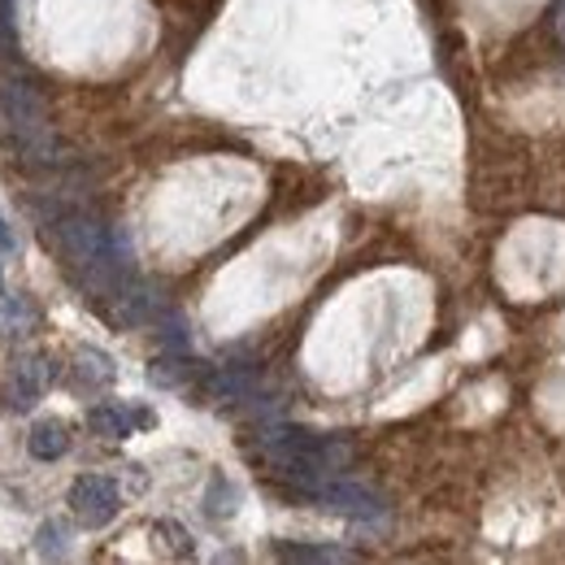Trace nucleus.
I'll return each instance as SVG.
<instances>
[{"mask_svg": "<svg viewBox=\"0 0 565 565\" xmlns=\"http://www.w3.org/2000/svg\"><path fill=\"white\" fill-rule=\"evenodd\" d=\"M257 448H262V461L279 479H291L305 495L313 492V488H322L327 479H335L353 461V448L344 439L313 435L305 426H266Z\"/></svg>", "mask_w": 565, "mask_h": 565, "instance_id": "obj_1", "label": "nucleus"}, {"mask_svg": "<svg viewBox=\"0 0 565 565\" xmlns=\"http://www.w3.org/2000/svg\"><path fill=\"white\" fill-rule=\"evenodd\" d=\"M57 248V257L71 266L74 275L83 279L87 291H114L122 287V253L109 226H100L92 213H62L49 231H44Z\"/></svg>", "mask_w": 565, "mask_h": 565, "instance_id": "obj_2", "label": "nucleus"}, {"mask_svg": "<svg viewBox=\"0 0 565 565\" xmlns=\"http://www.w3.org/2000/svg\"><path fill=\"white\" fill-rule=\"evenodd\" d=\"M118 504H122L118 479H109V475H83V479H74L71 509H74V518H78L87 531L109 526V522L118 518Z\"/></svg>", "mask_w": 565, "mask_h": 565, "instance_id": "obj_3", "label": "nucleus"}, {"mask_svg": "<svg viewBox=\"0 0 565 565\" xmlns=\"http://www.w3.org/2000/svg\"><path fill=\"white\" fill-rule=\"evenodd\" d=\"M309 500L327 504L331 513H344V518H383L387 513V500L374 492V488H361V483H344V479H327L322 488H313Z\"/></svg>", "mask_w": 565, "mask_h": 565, "instance_id": "obj_4", "label": "nucleus"}, {"mask_svg": "<svg viewBox=\"0 0 565 565\" xmlns=\"http://www.w3.org/2000/svg\"><path fill=\"white\" fill-rule=\"evenodd\" d=\"M57 379V361L49 353H22L13 356L9 370V392H13V409H31Z\"/></svg>", "mask_w": 565, "mask_h": 565, "instance_id": "obj_5", "label": "nucleus"}, {"mask_svg": "<svg viewBox=\"0 0 565 565\" xmlns=\"http://www.w3.org/2000/svg\"><path fill=\"white\" fill-rule=\"evenodd\" d=\"M136 423H148V414H136L131 405H92V414H87L92 435H100V439H127Z\"/></svg>", "mask_w": 565, "mask_h": 565, "instance_id": "obj_6", "label": "nucleus"}, {"mask_svg": "<svg viewBox=\"0 0 565 565\" xmlns=\"http://www.w3.org/2000/svg\"><path fill=\"white\" fill-rule=\"evenodd\" d=\"M26 448H31V457H35V461H57V457H66V452H71V426L57 423V418H44V423L31 426Z\"/></svg>", "mask_w": 565, "mask_h": 565, "instance_id": "obj_7", "label": "nucleus"}, {"mask_svg": "<svg viewBox=\"0 0 565 565\" xmlns=\"http://www.w3.org/2000/svg\"><path fill=\"white\" fill-rule=\"evenodd\" d=\"M109 383H114V361L100 349H78V356H74V387L78 392H100Z\"/></svg>", "mask_w": 565, "mask_h": 565, "instance_id": "obj_8", "label": "nucleus"}, {"mask_svg": "<svg viewBox=\"0 0 565 565\" xmlns=\"http://www.w3.org/2000/svg\"><path fill=\"white\" fill-rule=\"evenodd\" d=\"M35 327V313L22 296H0V335H26Z\"/></svg>", "mask_w": 565, "mask_h": 565, "instance_id": "obj_9", "label": "nucleus"}, {"mask_svg": "<svg viewBox=\"0 0 565 565\" xmlns=\"http://www.w3.org/2000/svg\"><path fill=\"white\" fill-rule=\"evenodd\" d=\"M279 557L287 562H349V553L331 548V544H279Z\"/></svg>", "mask_w": 565, "mask_h": 565, "instance_id": "obj_10", "label": "nucleus"}, {"mask_svg": "<svg viewBox=\"0 0 565 565\" xmlns=\"http://www.w3.org/2000/svg\"><path fill=\"white\" fill-rule=\"evenodd\" d=\"M35 553L40 557H66V526L62 522H44L35 535Z\"/></svg>", "mask_w": 565, "mask_h": 565, "instance_id": "obj_11", "label": "nucleus"}, {"mask_svg": "<svg viewBox=\"0 0 565 565\" xmlns=\"http://www.w3.org/2000/svg\"><path fill=\"white\" fill-rule=\"evenodd\" d=\"M235 488L226 483V479H213L210 483V495H205V509H210V518H226V513H235Z\"/></svg>", "mask_w": 565, "mask_h": 565, "instance_id": "obj_12", "label": "nucleus"}, {"mask_svg": "<svg viewBox=\"0 0 565 565\" xmlns=\"http://www.w3.org/2000/svg\"><path fill=\"white\" fill-rule=\"evenodd\" d=\"M18 57V26H13V0H0V62Z\"/></svg>", "mask_w": 565, "mask_h": 565, "instance_id": "obj_13", "label": "nucleus"}, {"mask_svg": "<svg viewBox=\"0 0 565 565\" xmlns=\"http://www.w3.org/2000/svg\"><path fill=\"white\" fill-rule=\"evenodd\" d=\"M0 253H18V239H13V231L4 226V217H0Z\"/></svg>", "mask_w": 565, "mask_h": 565, "instance_id": "obj_14", "label": "nucleus"}, {"mask_svg": "<svg viewBox=\"0 0 565 565\" xmlns=\"http://www.w3.org/2000/svg\"><path fill=\"white\" fill-rule=\"evenodd\" d=\"M557 35H562V44H565V13L557 18Z\"/></svg>", "mask_w": 565, "mask_h": 565, "instance_id": "obj_15", "label": "nucleus"}]
</instances>
